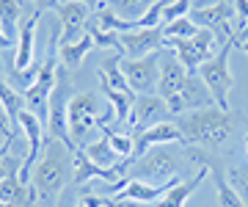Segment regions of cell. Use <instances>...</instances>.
I'll return each mask as SVG.
<instances>
[{
  "mask_svg": "<svg viewBox=\"0 0 248 207\" xmlns=\"http://www.w3.org/2000/svg\"><path fill=\"white\" fill-rule=\"evenodd\" d=\"M234 113L221 111L218 105L202 111H187L174 116V125L182 133V144L185 146H199V149H215V146L226 144L234 133Z\"/></svg>",
  "mask_w": 248,
  "mask_h": 207,
  "instance_id": "obj_1",
  "label": "cell"
},
{
  "mask_svg": "<svg viewBox=\"0 0 248 207\" xmlns=\"http://www.w3.org/2000/svg\"><path fill=\"white\" fill-rule=\"evenodd\" d=\"M66 163H69V155L61 141H55V138L45 141L42 160L36 163L33 174H31V185L36 191L39 207H55L58 196L66 188Z\"/></svg>",
  "mask_w": 248,
  "mask_h": 207,
  "instance_id": "obj_2",
  "label": "cell"
},
{
  "mask_svg": "<svg viewBox=\"0 0 248 207\" xmlns=\"http://www.w3.org/2000/svg\"><path fill=\"white\" fill-rule=\"evenodd\" d=\"M232 47H237L234 39H229L226 45H221V50H218L207 64H202V69H199V78L207 83V89L213 94L215 105L221 111H229V91H232V86H234V75H232V69H229Z\"/></svg>",
  "mask_w": 248,
  "mask_h": 207,
  "instance_id": "obj_3",
  "label": "cell"
},
{
  "mask_svg": "<svg viewBox=\"0 0 248 207\" xmlns=\"http://www.w3.org/2000/svg\"><path fill=\"white\" fill-rule=\"evenodd\" d=\"M177 152L171 149V144L166 146H152L141 158H135V166L130 169L133 180H143L152 185H166V182L177 180Z\"/></svg>",
  "mask_w": 248,
  "mask_h": 207,
  "instance_id": "obj_4",
  "label": "cell"
},
{
  "mask_svg": "<svg viewBox=\"0 0 248 207\" xmlns=\"http://www.w3.org/2000/svg\"><path fill=\"white\" fill-rule=\"evenodd\" d=\"M99 97L91 91L72 94L69 108H66V125H69V138L75 146H86V135L99 127Z\"/></svg>",
  "mask_w": 248,
  "mask_h": 207,
  "instance_id": "obj_5",
  "label": "cell"
},
{
  "mask_svg": "<svg viewBox=\"0 0 248 207\" xmlns=\"http://www.w3.org/2000/svg\"><path fill=\"white\" fill-rule=\"evenodd\" d=\"M69 99H72L69 78H66V72H63V66H58V83H55L53 94H50V105H47V133H50V138L61 141V144L69 149V155H75L80 146H75L72 138H69V125H66Z\"/></svg>",
  "mask_w": 248,
  "mask_h": 207,
  "instance_id": "obj_6",
  "label": "cell"
},
{
  "mask_svg": "<svg viewBox=\"0 0 248 207\" xmlns=\"http://www.w3.org/2000/svg\"><path fill=\"white\" fill-rule=\"evenodd\" d=\"M166 47L177 53V58L187 66V72H199L202 64H207L218 50H221V42H218V36H215L213 31L199 28L196 36H190V39H169Z\"/></svg>",
  "mask_w": 248,
  "mask_h": 207,
  "instance_id": "obj_7",
  "label": "cell"
},
{
  "mask_svg": "<svg viewBox=\"0 0 248 207\" xmlns=\"http://www.w3.org/2000/svg\"><path fill=\"white\" fill-rule=\"evenodd\" d=\"M122 72L135 94H157L160 83V50L143 58H122Z\"/></svg>",
  "mask_w": 248,
  "mask_h": 207,
  "instance_id": "obj_8",
  "label": "cell"
},
{
  "mask_svg": "<svg viewBox=\"0 0 248 207\" xmlns=\"http://www.w3.org/2000/svg\"><path fill=\"white\" fill-rule=\"evenodd\" d=\"M171 119H174V113H171L169 102L160 97V94H138L127 125H130V133L138 135V133H143V130H149V127H155V125L171 122Z\"/></svg>",
  "mask_w": 248,
  "mask_h": 207,
  "instance_id": "obj_9",
  "label": "cell"
},
{
  "mask_svg": "<svg viewBox=\"0 0 248 207\" xmlns=\"http://www.w3.org/2000/svg\"><path fill=\"white\" fill-rule=\"evenodd\" d=\"M187 17L193 19L199 28L213 31L221 45H226L229 39H234V28H232L229 22L237 17V11H234V6H229L226 0L215 3V6H204V9H190V14H187Z\"/></svg>",
  "mask_w": 248,
  "mask_h": 207,
  "instance_id": "obj_10",
  "label": "cell"
},
{
  "mask_svg": "<svg viewBox=\"0 0 248 207\" xmlns=\"http://www.w3.org/2000/svg\"><path fill=\"white\" fill-rule=\"evenodd\" d=\"M169 102V108L174 116H179V113H187V111H202V108H213L215 99L213 94H210V89H207V83L199 78V75H187V80L182 83V89L174 94L171 99H166Z\"/></svg>",
  "mask_w": 248,
  "mask_h": 207,
  "instance_id": "obj_11",
  "label": "cell"
},
{
  "mask_svg": "<svg viewBox=\"0 0 248 207\" xmlns=\"http://www.w3.org/2000/svg\"><path fill=\"white\" fill-rule=\"evenodd\" d=\"M91 11L86 3L80 0H66L61 3L55 14H58V25H61V45H72L78 39L86 36V28H89V19H91Z\"/></svg>",
  "mask_w": 248,
  "mask_h": 207,
  "instance_id": "obj_12",
  "label": "cell"
},
{
  "mask_svg": "<svg viewBox=\"0 0 248 207\" xmlns=\"http://www.w3.org/2000/svg\"><path fill=\"white\" fill-rule=\"evenodd\" d=\"M122 39L124 58H143L149 53H157L166 47V36H163V25L157 28H138V31H124L119 33Z\"/></svg>",
  "mask_w": 248,
  "mask_h": 207,
  "instance_id": "obj_13",
  "label": "cell"
},
{
  "mask_svg": "<svg viewBox=\"0 0 248 207\" xmlns=\"http://www.w3.org/2000/svg\"><path fill=\"white\" fill-rule=\"evenodd\" d=\"M187 66L177 58V53L174 50H169V47H163L160 50V83H157V94L163 99H171L174 94H177L179 89H182V83L187 80Z\"/></svg>",
  "mask_w": 248,
  "mask_h": 207,
  "instance_id": "obj_14",
  "label": "cell"
},
{
  "mask_svg": "<svg viewBox=\"0 0 248 207\" xmlns=\"http://www.w3.org/2000/svg\"><path fill=\"white\" fill-rule=\"evenodd\" d=\"M135 138V158H141L146 149L152 146H166V144H182V133H179V127L174 122H163V125H155L149 130H143V133L133 135Z\"/></svg>",
  "mask_w": 248,
  "mask_h": 207,
  "instance_id": "obj_15",
  "label": "cell"
},
{
  "mask_svg": "<svg viewBox=\"0 0 248 207\" xmlns=\"http://www.w3.org/2000/svg\"><path fill=\"white\" fill-rule=\"evenodd\" d=\"M42 14L25 19V25L19 28V39H17V53H14V72H25L36 64V25H39Z\"/></svg>",
  "mask_w": 248,
  "mask_h": 207,
  "instance_id": "obj_16",
  "label": "cell"
},
{
  "mask_svg": "<svg viewBox=\"0 0 248 207\" xmlns=\"http://www.w3.org/2000/svg\"><path fill=\"white\" fill-rule=\"evenodd\" d=\"M72 163H75V185H89L91 180H102V182H116L124 177V169H102V166H97V163H91L86 155H83V149H78V152L72 155Z\"/></svg>",
  "mask_w": 248,
  "mask_h": 207,
  "instance_id": "obj_17",
  "label": "cell"
},
{
  "mask_svg": "<svg viewBox=\"0 0 248 207\" xmlns=\"http://www.w3.org/2000/svg\"><path fill=\"white\" fill-rule=\"evenodd\" d=\"M207 174H210V166H207V163H202V169H199V174H196L193 180L171 185V188L157 199V207H185V205H187V199L193 196L196 191H199V185L207 180Z\"/></svg>",
  "mask_w": 248,
  "mask_h": 207,
  "instance_id": "obj_18",
  "label": "cell"
},
{
  "mask_svg": "<svg viewBox=\"0 0 248 207\" xmlns=\"http://www.w3.org/2000/svg\"><path fill=\"white\" fill-rule=\"evenodd\" d=\"M80 149H83V155H86L91 163H97L102 169H127V166L133 163V160H127V158H122V155L116 152L105 135H102L99 141H91V144L80 146Z\"/></svg>",
  "mask_w": 248,
  "mask_h": 207,
  "instance_id": "obj_19",
  "label": "cell"
},
{
  "mask_svg": "<svg viewBox=\"0 0 248 207\" xmlns=\"http://www.w3.org/2000/svg\"><path fill=\"white\" fill-rule=\"evenodd\" d=\"M157 0H102V6L99 9H110L119 19H124V22H138V19L146 14V11L155 6Z\"/></svg>",
  "mask_w": 248,
  "mask_h": 207,
  "instance_id": "obj_20",
  "label": "cell"
},
{
  "mask_svg": "<svg viewBox=\"0 0 248 207\" xmlns=\"http://www.w3.org/2000/svg\"><path fill=\"white\" fill-rule=\"evenodd\" d=\"M99 86L124 91V94H135L122 72V55H110V58H105V61L99 64Z\"/></svg>",
  "mask_w": 248,
  "mask_h": 207,
  "instance_id": "obj_21",
  "label": "cell"
},
{
  "mask_svg": "<svg viewBox=\"0 0 248 207\" xmlns=\"http://www.w3.org/2000/svg\"><path fill=\"white\" fill-rule=\"evenodd\" d=\"M91 50H94V39H91V33H86L72 45H58V61H61L63 69H78Z\"/></svg>",
  "mask_w": 248,
  "mask_h": 207,
  "instance_id": "obj_22",
  "label": "cell"
},
{
  "mask_svg": "<svg viewBox=\"0 0 248 207\" xmlns=\"http://www.w3.org/2000/svg\"><path fill=\"white\" fill-rule=\"evenodd\" d=\"M22 3L25 0H0V25H3V33L14 45H17V39H19L17 22H19V14H22Z\"/></svg>",
  "mask_w": 248,
  "mask_h": 207,
  "instance_id": "obj_23",
  "label": "cell"
},
{
  "mask_svg": "<svg viewBox=\"0 0 248 207\" xmlns=\"http://www.w3.org/2000/svg\"><path fill=\"white\" fill-rule=\"evenodd\" d=\"M0 105L6 108V113H9V116L14 119V122H17L19 111L25 108V97H19L17 91L11 89L9 83L3 80V78H0Z\"/></svg>",
  "mask_w": 248,
  "mask_h": 207,
  "instance_id": "obj_24",
  "label": "cell"
},
{
  "mask_svg": "<svg viewBox=\"0 0 248 207\" xmlns=\"http://www.w3.org/2000/svg\"><path fill=\"white\" fill-rule=\"evenodd\" d=\"M199 33V25H196L190 17H179L174 19V22H169V25H163V36H166V42L169 39H190Z\"/></svg>",
  "mask_w": 248,
  "mask_h": 207,
  "instance_id": "obj_25",
  "label": "cell"
},
{
  "mask_svg": "<svg viewBox=\"0 0 248 207\" xmlns=\"http://www.w3.org/2000/svg\"><path fill=\"white\" fill-rule=\"evenodd\" d=\"M226 177H229L232 188L237 191L240 199H243V202H246V207H248V163H246V166H234Z\"/></svg>",
  "mask_w": 248,
  "mask_h": 207,
  "instance_id": "obj_26",
  "label": "cell"
},
{
  "mask_svg": "<svg viewBox=\"0 0 248 207\" xmlns=\"http://www.w3.org/2000/svg\"><path fill=\"white\" fill-rule=\"evenodd\" d=\"M190 9H193L190 0H169V6L163 9V25H169V22H174L179 17H187Z\"/></svg>",
  "mask_w": 248,
  "mask_h": 207,
  "instance_id": "obj_27",
  "label": "cell"
},
{
  "mask_svg": "<svg viewBox=\"0 0 248 207\" xmlns=\"http://www.w3.org/2000/svg\"><path fill=\"white\" fill-rule=\"evenodd\" d=\"M17 133H19V127H17V122L6 113V108L0 105V146L3 144H11L14 138H17Z\"/></svg>",
  "mask_w": 248,
  "mask_h": 207,
  "instance_id": "obj_28",
  "label": "cell"
},
{
  "mask_svg": "<svg viewBox=\"0 0 248 207\" xmlns=\"http://www.w3.org/2000/svg\"><path fill=\"white\" fill-rule=\"evenodd\" d=\"M234 11L240 17V28L248 25V0H234Z\"/></svg>",
  "mask_w": 248,
  "mask_h": 207,
  "instance_id": "obj_29",
  "label": "cell"
},
{
  "mask_svg": "<svg viewBox=\"0 0 248 207\" xmlns=\"http://www.w3.org/2000/svg\"><path fill=\"white\" fill-rule=\"evenodd\" d=\"M28 3H31L39 14H42V11H47V9H58V6H61V0H28Z\"/></svg>",
  "mask_w": 248,
  "mask_h": 207,
  "instance_id": "obj_30",
  "label": "cell"
},
{
  "mask_svg": "<svg viewBox=\"0 0 248 207\" xmlns=\"http://www.w3.org/2000/svg\"><path fill=\"white\" fill-rule=\"evenodd\" d=\"M78 202H75V196H72V191H63L61 196H58V202H55V207H75Z\"/></svg>",
  "mask_w": 248,
  "mask_h": 207,
  "instance_id": "obj_31",
  "label": "cell"
},
{
  "mask_svg": "<svg viewBox=\"0 0 248 207\" xmlns=\"http://www.w3.org/2000/svg\"><path fill=\"white\" fill-rule=\"evenodd\" d=\"M11 47H14V42L3 33V25H0V50H11Z\"/></svg>",
  "mask_w": 248,
  "mask_h": 207,
  "instance_id": "obj_32",
  "label": "cell"
},
{
  "mask_svg": "<svg viewBox=\"0 0 248 207\" xmlns=\"http://www.w3.org/2000/svg\"><path fill=\"white\" fill-rule=\"evenodd\" d=\"M215 3H221V0H196L193 9H204V6H215Z\"/></svg>",
  "mask_w": 248,
  "mask_h": 207,
  "instance_id": "obj_33",
  "label": "cell"
},
{
  "mask_svg": "<svg viewBox=\"0 0 248 207\" xmlns=\"http://www.w3.org/2000/svg\"><path fill=\"white\" fill-rule=\"evenodd\" d=\"M61 3H66V0H61ZM80 3H86L89 9H99L102 6V0H80Z\"/></svg>",
  "mask_w": 248,
  "mask_h": 207,
  "instance_id": "obj_34",
  "label": "cell"
},
{
  "mask_svg": "<svg viewBox=\"0 0 248 207\" xmlns=\"http://www.w3.org/2000/svg\"><path fill=\"white\" fill-rule=\"evenodd\" d=\"M237 47L243 50V53H248V39H243V42H237Z\"/></svg>",
  "mask_w": 248,
  "mask_h": 207,
  "instance_id": "obj_35",
  "label": "cell"
},
{
  "mask_svg": "<svg viewBox=\"0 0 248 207\" xmlns=\"http://www.w3.org/2000/svg\"><path fill=\"white\" fill-rule=\"evenodd\" d=\"M0 207H17V205H11V202H0Z\"/></svg>",
  "mask_w": 248,
  "mask_h": 207,
  "instance_id": "obj_36",
  "label": "cell"
},
{
  "mask_svg": "<svg viewBox=\"0 0 248 207\" xmlns=\"http://www.w3.org/2000/svg\"><path fill=\"white\" fill-rule=\"evenodd\" d=\"M75 207H86V202H83V199H80V202H78V205H75Z\"/></svg>",
  "mask_w": 248,
  "mask_h": 207,
  "instance_id": "obj_37",
  "label": "cell"
},
{
  "mask_svg": "<svg viewBox=\"0 0 248 207\" xmlns=\"http://www.w3.org/2000/svg\"><path fill=\"white\" fill-rule=\"evenodd\" d=\"M226 3H229V6H234V0H226Z\"/></svg>",
  "mask_w": 248,
  "mask_h": 207,
  "instance_id": "obj_38",
  "label": "cell"
},
{
  "mask_svg": "<svg viewBox=\"0 0 248 207\" xmlns=\"http://www.w3.org/2000/svg\"><path fill=\"white\" fill-rule=\"evenodd\" d=\"M246 149H248V135H246Z\"/></svg>",
  "mask_w": 248,
  "mask_h": 207,
  "instance_id": "obj_39",
  "label": "cell"
}]
</instances>
